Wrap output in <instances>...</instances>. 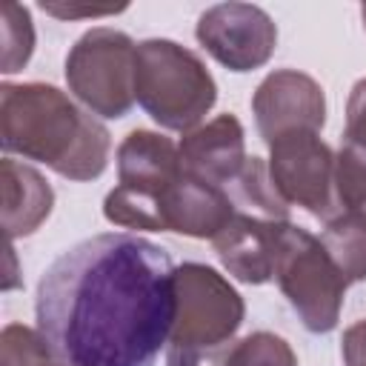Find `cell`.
Returning <instances> with one entry per match:
<instances>
[{
    "label": "cell",
    "instance_id": "cell-1",
    "mask_svg": "<svg viewBox=\"0 0 366 366\" xmlns=\"http://www.w3.org/2000/svg\"><path fill=\"white\" fill-rule=\"evenodd\" d=\"M174 269L137 234L80 240L37 283V329L69 366H154L174 323Z\"/></svg>",
    "mask_w": 366,
    "mask_h": 366
},
{
    "label": "cell",
    "instance_id": "cell-2",
    "mask_svg": "<svg viewBox=\"0 0 366 366\" xmlns=\"http://www.w3.org/2000/svg\"><path fill=\"white\" fill-rule=\"evenodd\" d=\"M0 143L6 154L37 160L60 177L86 183L106 172L112 134L51 83L0 86Z\"/></svg>",
    "mask_w": 366,
    "mask_h": 366
},
{
    "label": "cell",
    "instance_id": "cell-3",
    "mask_svg": "<svg viewBox=\"0 0 366 366\" xmlns=\"http://www.w3.org/2000/svg\"><path fill=\"white\" fill-rule=\"evenodd\" d=\"M134 100L160 129L186 134L217 103V83L192 49L149 37L134 54Z\"/></svg>",
    "mask_w": 366,
    "mask_h": 366
},
{
    "label": "cell",
    "instance_id": "cell-4",
    "mask_svg": "<svg viewBox=\"0 0 366 366\" xmlns=\"http://www.w3.org/2000/svg\"><path fill=\"white\" fill-rule=\"evenodd\" d=\"M174 297L166 366H200L237 335L246 315L240 292L217 269L194 260L174 269Z\"/></svg>",
    "mask_w": 366,
    "mask_h": 366
},
{
    "label": "cell",
    "instance_id": "cell-5",
    "mask_svg": "<svg viewBox=\"0 0 366 366\" xmlns=\"http://www.w3.org/2000/svg\"><path fill=\"white\" fill-rule=\"evenodd\" d=\"M117 186L103 200V217L120 229L166 232L163 197L183 174L177 146L149 129L129 132L117 146Z\"/></svg>",
    "mask_w": 366,
    "mask_h": 366
},
{
    "label": "cell",
    "instance_id": "cell-6",
    "mask_svg": "<svg viewBox=\"0 0 366 366\" xmlns=\"http://www.w3.org/2000/svg\"><path fill=\"white\" fill-rule=\"evenodd\" d=\"M274 280L309 332L326 335L337 326L349 283L323 243L289 220L274 232Z\"/></svg>",
    "mask_w": 366,
    "mask_h": 366
},
{
    "label": "cell",
    "instance_id": "cell-7",
    "mask_svg": "<svg viewBox=\"0 0 366 366\" xmlns=\"http://www.w3.org/2000/svg\"><path fill=\"white\" fill-rule=\"evenodd\" d=\"M137 43L109 26H94L77 37L66 54V86L94 117L117 120L134 106Z\"/></svg>",
    "mask_w": 366,
    "mask_h": 366
},
{
    "label": "cell",
    "instance_id": "cell-8",
    "mask_svg": "<svg viewBox=\"0 0 366 366\" xmlns=\"http://www.w3.org/2000/svg\"><path fill=\"white\" fill-rule=\"evenodd\" d=\"M269 146V177L289 206H300L326 223L337 217L335 200V152L320 132H289Z\"/></svg>",
    "mask_w": 366,
    "mask_h": 366
},
{
    "label": "cell",
    "instance_id": "cell-9",
    "mask_svg": "<svg viewBox=\"0 0 366 366\" xmlns=\"http://www.w3.org/2000/svg\"><path fill=\"white\" fill-rule=\"evenodd\" d=\"M194 37L220 66L243 74L269 63L277 46V26L254 3H217L197 17Z\"/></svg>",
    "mask_w": 366,
    "mask_h": 366
},
{
    "label": "cell",
    "instance_id": "cell-10",
    "mask_svg": "<svg viewBox=\"0 0 366 366\" xmlns=\"http://www.w3.org/2000/svg\"><path fill=\"white\" fill-rule=\"evenodd\" d=\"M252 114L263 143L289 132H320L326 123V94L306 71L274 69L254 89Z\"/></svg>",
    "mask_w": 366,
    "mask_h": 366
},
{
    "label": "cell",
    "instance_id": "cell-11",
    "mask_svg": "<svg viewBox=\"0 0 366 366\" xmlns=\"http://www.w3.org/2000/svg\"><path fill=\"white\" fill-rule=\"evenodd\" d=\"M180 169L214 186H229L246 166V134L234 114H217L186 132L177 143Z\"/></svg>",
    "mask_w": 366,
    "mask_h": 366
},
{
    "label": "cell",
    "instance_id": "cell-12",
    "mask_svg": "<svg viewBox=\"0 0 366 366\" xmlns=\"http://www.w3.org/2000/svg\"><path fill=\"white\" fill-rule=\"evenodd\" d=\"M237 214V203L223 186L180 174L163 197V229L197 240H214Z\"/></svg>",
    "mask_w": 366,
    "mask_h": 366
},
{
    "label": "cell",
    "instance_id": "cell-13",
    "mask_svg": "<svg viewBox=\"0 0 366 366\" xmlns=\"http://www.w3.org/2000/svg\"><path fill=\"white\" fill-rule=\"evenodd\" d=\"M280 220L240 212L212 240L223 269L240 283L260 286L274 277V232Z\"/></svg>",
    "mask_w": 366,
    "mask_h": 366
},
{
    "label": "cell",
    "instance_id": "cell-14",
    "mask_svg": "<svg viewBox=\"0 0 366 366\" xmlns=\"http://www.w3.org/2000/svg\"><path fill=\"white\" fill-rule=\"evenodd\" d=\"M0 180H3V229L9 240L34 234L46 223L54 206V192L49 180L29 163H20L9 154L0 160Z\"/></svg>",
    "mask_w": 366,
    "mask_h": 366
},
{
    "label": "cell",
    "instance_id": "cell-15",
    "mask_svg": "<svg viewBox=\"0 0 366 366\" xmlns=\"http://www.w3.org/2000/svg\"><path fill=\"white\" fill-rule=\"evenodd\" d=\"M320 243L346 283L366 280V212H343L332 217L320 234Z\"/></svg>",
    "mask_w": 366,
    "mask_h": 366
},
{
    "label": "cell",
    "instance_id": "cell-16",
    "mask_svg": "<svg viewBox=\"0 0 366 366\" xmlns=\"http://www.w3.org/2000/svg\"><path fill=\"white\" fill-rule=\"evenodd\" d=\"M234 189H237V200L246 206V212L272 217V220H289V203L277 194V189L269 177V166L260 157L246 160L243 172L234 180Z\"/></svg>",
    "mask_w": 366,
    "mask_h": 366
},
{
    "label": "cell",
    "instance_id": "cell-17",
    "mask_svg": "<svg viewBox=\"0 0 366 366\" xmlns=\"http://www.w3.org/2000/svg\"><path fill=\"white\" fill-rule=\"evenodd\" d=\"M220 366H297V355L286 337L260 329L240 337L220 357Z\"/></svg>",
    "mask_w": 366,
    "mask_h": 366
},
{
    "label": "cell",
    "instance_id": "cell-18",
    "mask_svg": "<svg viewBox=\"0 0 366 366\" xmlns=\"http://www.w3.org/2000/svg\"><path fill=\"white\" fill-rule=\"evenodd\" d=\"M0 366H69L63 363L40 329H29L23 323L3 326L0 335Z\"/></svg>",
    "mask_w": 366,
    "mask_h": 366
},
{
    "label": "cell",
    "instance_id": "cell-19",
    "mask_svg": "<svg viewBox=\"0 0 366 366\" xmlns=\"http://www.w3.org/2000/svg\"><path fill=\"white\" fill-rule=\"evenodd\" d=\"M337 212H366V152L343 143L335 154Z\"/></svg>",
    "mask_w": 366,
    "mask_h": 366
},
{
    "label": "cell",
    "instance_id": "cell-20",
    "mask_svg": "<svg viewBox=\"0 0 366 366\" xmlns=\"http://www.w3.org/2000/svg\"><path fill=\"white\" fill-rule=\"evenodd\" d=\"M0 23H3V71L14 74L31 60L34 23H31L29 9L20 6V3H6L3 14H0Z\"/></svg>",
    "mask_w": 366,
    "mask_h": 366
},
{
    "label": "cell",
    "instance_id": "cell-21",
    "mask_svg": "<svg viewBox=\"0 0 366 366\" xmlns=\"http://www.w3.org/2000/svg\"><path fill=\"white\" fill-rule=\"evenodd\" d=\"M346 143L366 152V77H360L346 100Z\"/></svg>",
    "mask_w": 366,
    "mask_h": 366
},
{
    "label": "cell",
    "instance_id": "cell-22",
    "mask_svg": "<svg viewBox=\"0 0 366 366\" xmlns=\"http://www.w3.org/2000/svg\"><path fill=\"white\" fill-rule=\"evenodd\" d=\"M40 9L57 20H77V17H109L126 11V6H77V3H40Z\"/></svg>",
    "mask_w": 366,
    "mask_h": 366
},
{
    "label": "cell",
    "instance_id": "cell-23",
    "mask_svg": "<svg viewBox=\"0 0 366 366\" xmlns=\"http://www.w3.org/2000/svg\"><path fill=\"white\" fill-rule=\"evenodd\" d=\"M340 355H343V366H366V317L343 332Z\"/></svg>",
    "mask_w": 366,
    "mask_h": 366
},
{
    "label": "cell",
    "instance_id": "cell-24",
    "mask_svg": "<svg viewBox=\"0 0 366 366\" xmlns=\"http://www.w3.org/2000/svg\"><path fill=\"white\" fill-rule=\"evenodd\" d=\"M360 20H363V29H366V3L360 6Z\"/></svg>",
    "mask_w": 366,
    "mask_h": 366
}]
</instances>
